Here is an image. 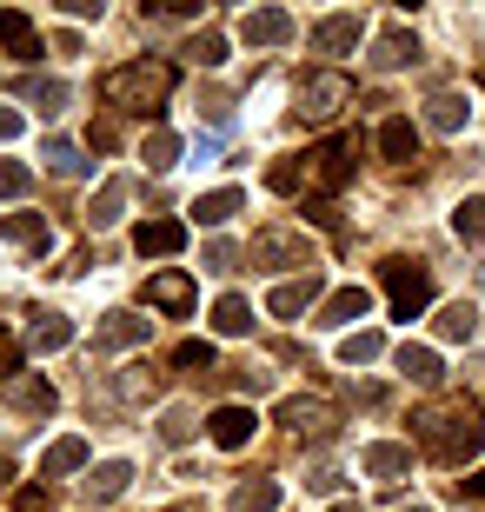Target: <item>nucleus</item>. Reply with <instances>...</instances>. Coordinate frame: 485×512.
I'll list each match as a JSON object with an SVG mask.
<instances>
[{
    "label": "nucleus",
    "instance_id": "nucleus-8",
    "mask_svg": "<svg viewBox=\"0 0 485 512\" xmlns=\"http://www.w3.org/2000/svg\"><path fill=\"white\" fill-rule=\"evenodd\" d=\"M180 247H187V220H140L133 227V253L140 260H173Z\"/></svg>",
    "mask_w": 485,
    "mask_h": 512
},
{
    "label": "nucleus",
    "instance_id": "nucleus-34",
    "mask_svg": "<svg viewBox=\"0 0 485 512\" xmlns=\"http://www.w3.org/2000/svg\"><path fill=\"white\" fill-rule=\"evenodd\" d=\"M193 433H200V419H193L187 406H167V413H160V439H167V446H187Z\"/></svg>",
    "mask_w": 485,
    "mask_h": 512
},
{
    "label": "nucleus",
    "instance_id": "nucleus-1",
    "mask_svg": "<svg viewBox=\"0 0 485 512\" xmlns=\"http://www.w3.org/2000/svg\"><path fill=\"white\" fill-rule=\"evenodd\" d=\"M412 439H419L432 459H446V466H466V459L485 446V413H479V399H466V393L426 399V406L412 413Z\"/></svg>",
    "mask_w": 485,
    "mask_h": 512
},
{
    "label": "nucleus",
    "instance_id": "nucleus-32",
    "mask_svg": "<svg viewBox=\"0 0 485 512\" xmlns=\"http://www.w3.org/2000/svg\"><path fill=\"white\" fill-rule=\"evenodd\" d=\"M140 160H147V173H167L173 160H180V140H173L167 127H153L147 140H140Z\"/></svg>",
    "mask_w": 485,
    "mask_h": 512
},
{
    "label": "nucleus",
    "instance_id": "nucleus-36",
    "mask_svg": "<svg viewBox=\"0 0 485 512\" xmlns=\"http://www.w3.org/2000/svg\"><path fill=\"white\" fill-rule=\"evenodd\" d=\"M27 187H34V167L27 160H0V200H20Z\"/></svg>",
    "mask_w": 485,
    "mask_h": 512
},
{
    "label": "nucleus",
    "instance_id": "nucleus-29",
    "mask_svg": "<svg viewBox=\"0 0 485 512\" xmlns=\"http://www.w3.org/2000/svg\"><path fill=\"white\" fill-rule=\"evenodd\" d=\"M233 512H280V486H273V479H246V486H233Z\"/></svg>",
    "mask_w": 485,
    "mask_h": 512
},
{
    "label": "nucleus",
    "instance_id": "nucleus-24",
    "mask_svg": "<svg viewBox=\"0 0 485 512\" xmlns=\"http://www.w3.org/2000/svg\"><path fill=\"white\" fill-rule=\"evenodd\" d=\"M87 439H54V446H47V453H40V479H60V473H80V466H87Z\"/></svg>",
    "mask_w": 485,
    "mask_h": 512
},
{
    "label": "nucleus",
    "instance_id": "nucleus-26",
    "mask_svg": "<svg viewBox=\"0 0 485 512\" xmlns=\"http://www.w3.org/2000/svg\"><path fill=\"white\" fill-rule=\"evenodd\" d=\"M466 120H472L466 94H432V100H426V127H432V133H459Z\"/></svg>",
    "mask_w": 485,
    "mask_h": 512
},
{
    "label": "nucleus",
    "instance_id": "nucleus-19",
    "mask_svg": "<svg viewBox=\"0 0 485 512\" xmlns=\"http://www.w3.org/2000/svg\"><path fill=\"white\" fill-rule=\"evenodd\" d=\"M0 47L14 60H40V34H34V20L20 14V7H0Z\"/></svg>",
    "mask_w": 485,
    "mask_h": 512
},
{
    "label": "nucleus",
    "instance_id": "nucleus-31",
    "mask_svg": "<svg viewBox=\"0 0 485 512\" xmlns=\"http://www.w3.org/2000/svg\"><path fill=\"white\" fill-rule=\"evenodd\" d=\"M379 353H386V340H379V333H366V326L339 340V366H373Z\"/></svg>",
    "mask_w": 485,
    "mask_h": 512
},
{
    "label": "nucleus",
    "instance_id": "nucleus-15",
    "mask_svg": "<svg viewBox=\"0 0 485 512\" xmlns=\"http://www.w3.org/2000/svg\"><path fill=\"white\" fill-rule=\"evenodd\" d=\"M353 47H359V14H326V20H319V27H313V54H353Z\"/></svg>",
    "mask_w": 485,
    "mask_h": 512
},
{
    "label": "nucleus",
    "instance_id": "nucleus-21",
    "mask_svg": "<svg viewBox=\"0 0 485 512\" xmlns=\"http://www.w3.org/2000/svg\"><path fill=\"white\" fill-rule=\"evenodd\" d=\"M127 200H133V180H107V187L94 193V207H87V227H94V233L120 227V213H127Z\"/></svg>",
    "mask_w": 485,
    "mask_h": 512
},
{
    "label": "nucleus",
    "instance_id": "nucleus-6",
    "mask_svg": "<svg viewBox=\"0 0 485 512\" xmlns=\"http://www.w3.org/2000/svg\"><path fill=\"white\" fill-rule=\"evenodd\" d=\"M339 107H353V80L346 74H313L299 87V114L306 120H333Z\"/></svg>",
    "mask_w": 485,
    "mask_h": 512
},
{
    "label": "nucleus",
    "instance_id": "nucleus-35",
    "mask_svg": "<svg viewBox=\"0 0 485 512\" xmlns=\"http://www.w3.org/2000/svg\"><path fill=\"white\" fill-rule=\"evenodd\" d=\"M173 366H180V373H213V346L206 340H180L173 346Z\"/></svg>",
    "mask_w": 485,
    "mask_h": 512
},
{
    "label": "nucleus",
    "instance_id": "nucleus-30",
    "mask_svg": "<svg viewBox=\"0 0 485 512\" xmlns=\"http://www.w3.org/2000/svg\"><path fill=\"white\" fill-rule=\"evenodd\" d=\"M213 326H220L226 340H240V333H253V306H246L240 293H226V300L213 306Z\"/></svg>",
    "mask_w": 485,
    "mask_h": 512
},
{
    "label": "nucleus",
    "instance_id": "nucleus-37",
    "mask_svg": "<svg viewBox=\"0 0 485 512\" xmlns=\"http://www.w3.org/2000/svg\"><path fill=\"white\" fill-rule=\"evenodd\" d=\"M14 399H20V413H54V386L47 380H20Z\"/></svg>",
    "mask_w": 485,
    "mask_h": 512
},
{
    "label": "nucleus",
    "instance_id": "nucleus-3",
    "mask_svg": "<svg viewBox=\"0 0 485 512\" xmlns=\"http://www.w3.org/2000/svg\"><path fill=\"white\" fill-rule=\"evenodd\" d=\"M379 286H386V300H392V320H419L432 306V273L419 260H386L379 266Z\"/></svg>",
    "mask_w": 485,
    "mask_h": 512
},
{
    "label": "nucleus",
    "instance_id": "nucleus-25",
    "mask_svg": "<svg viewBox=\"0 0 485 512\" xmlns=\"http://www.w3.org/2000/svg\"><path fill=\"white\" fill-rule=\"evenodd\" d=\"M67 340H74V320H67V313H40V320L27 326V353H60Z\"/></svg>",
    "mask_w": 485,
    "mask_h": 512
},
{
    "label": "nucleus",
    "instance_id": "nucleus-11",
    "mask_svg": "<svg viewBox=\"0 0 485 512\" xmlns=\"http://www.w3.org/2000/svg\"><path fill=\"white\" fill-rule=\"evenodd\" d=\"M366 313H373V293H366V286H339V293L319 300L313 326H353V320H366Z\"/></svg>",
    "mask_w": 485,
    "mask_h": 512
},
{
    "label": "nucleus",
    "instance_id": "nucleus-16",
    "mask_svg": "<svg viewBox=\"0 0 485 512\" xmlns=\"http://www.w3.org/2000/svg\"><path fill=\"white\" fill-rule=\"evenodd\" d=\"M419 60V34H406V27H386V34L373 40V67L379 74H399V67H412Z\"/></svg>",
    "mask_w": 485,
    "mask_h": 512
},
{
    "label": "nucleus",
    "instance_id": "nucleus-28",
    "mask_svg": "<svg viewBox=\"0 0 485 512\" xmlns=\"http://www.w3.org/2000/svg\"><path fill=\"white\" fill-rule=\"evenodd\" d=\"M127 479H133L127 459H107V466L87 473V499H120V493H127Z\"/></svg>",
    "mask_w": 485,
    "mask_h": 512
},
{
    "label": "nucleus",
    "instance_id": "nucleus-18",
    "mask_svg": "<svg viewBox=\"0 0 485 512\" xmlns=\"http://www.w3.org/2000/svg\"><path fill=\"white\" fill-rule=\"evenodd\" d=\"M0 240H14V247H27V253H54V227H47L40 213H7V220H0Z\"/></svg>",
    "mask_w": 485,
    "mask_h": 512
},
{
    "label": "nucleus",
    "instance_id": "nucleus-46",
    "mask_svg": "<svg viewBox=\"0 0 485 512\" xmlns=\"http://www.w3.org/2000/svg\"><path fill=\"white\" fill-rule=\"evenodd\" d=\"M466 493H472V499H485V466H479V473L466 479Z\"/></svg>",
    "mask_w": 485,
    "mask_h": 512
},
{
    "label": "nucleus",
    "instance_id": "nucleus-42",
    "mask_svg": "<svg viewBox=\"0 0 485 512\" xmlns=\"http://www.w3.org/2000/svg\"><path fill=\"white\" fill-rule=\"evenodd\" d=\"M20 133H27V114H20V107H0V147L20 140Z\"/></svg>",
    "mask_w": 485,
    "mask_h": 512
},
{
    "label": "nucleus",
    "instance_id": "nucleus-40",
    "mask_svg": "<svg viewBox=\"0 0 485 512\" xmlns=\"http://www.w3.org/2000/svg\"><path fill=\"white\" fill-rule=\"evenodd\" d=\"M40 160H47V167H60V173H80V153L67 147V140H47V147H40Z\"/></svg>",
    "mask_w": 485,
    "mask_h": 512
},
{
    "label": "nucleus",
    "instance_id": "nucleus-14",
    "mask_svg": "<svg viewBox=\"0 0 485 512\" xmlns=\"http://www.w3.org/2000/svg\"><path fill=\"white\" fill-rule=\"evenodd\" d=\"M313 300H319V273H306V280L273 286V293H266V313H273V320H299Z\"/></svg>",
    "mask_w": 485,
    "mask_h": 512
},
{
    "label": "nucleus",
    "instance_id": "nucleus-23",
    "mask_svg": "<svg viewBox=\"0 0 485 512\" xmlns=\"http://www.w3.org/2000/svg\"><path fill=\"white\" fill-rule=\"evenodd\" d=\"M240 207H246L240 187H213V193H200V200H193V220H200V227H226Z\"/></svg>",
    "mask_w": 485,
    "mask_h": 512
},
{
    "label": "nucleus",
    "instance_id": "nucleus-38",
    "mask_svg": "<svg viewBox=\"0 0 485 512\" xmlns=\"http://www.w3.org/2000/svg\"><path fill=\"white\" fill-rule=\"evenodd\" d=\"M27 100H34L40 114H60V107H67V87H60V80H34V87H27Z\"/></svg>",
    "mask_w": 485,
    "mask_h": 512
},
{
    "label": "nucleus",
    "instance_id": "nucleus-9",
    "mask_svg": "<svg viewBox=\"0 0 485 512\" xmlns=\"http://www.w3.org/2000/svg\"><path fill=\"white\" fill-rule=\"evenodd\" d=\"M240 40L246 47H286L293 40V14L286 7H253V14H240Z\"/></svg>",
    "mask_w": 485,
    "mask_h": 512
},
{
    "label": "nucleus",
    "instance_id": "nucleus-44",
    "mask_svg": "<svg viewBox=\"0 0 485 512\" xmlns=\"http://www.w3.org/2000/svg\"><path fill=\"white\" fill-rule=\"evenodd\" d=\"M140 393H153V373H147V366H133V373H127V399H140Z\"/></svg>",
    "mask_w": 485,
    "mask_h": 512
},
{
    "label": "nucleus",
    "instance_id": "nucleus-17",
    "mask_svg": "<svg viewBox=\"0 0 485 512\" xmlns=\"http://www.w3.org/2000/svg\"><path fill=\"white\" fill-rule=\"evenodd\" d=\"M359 473H366V479H406L412 473V446L379 439V446H366V453H359Z\"/></svg>",
    "mask_w": 485,
    "mask_h": 512
},
{
    "label": "nucleus",
    "instance_id": "nucleus-47",
    "mask_svg": "<svg viewBox=\"0 0 485 512\" xmlns=\"http://www.w3.org/2000/svg\"><path fill=\"white\" fill-rule=\"evenodd\" d=\"M326 512H366V506H359V499H339V506H326Z\"/></svg>",
    "mask_w": 485,
    "mask_h": 512
},
{
    "label": "nucleus",
    "instance_id": "nucleus-12",
    "mask_svg": "<svg viewBox=\"0 0 485 512\" xmlns=\"http://www.w3.org/2000/svg\"><path fill=\"white\" fill-rule=\"evenodd\" d=\"M280 426H293V433H333V399L319 393H299L280 406Z\"/></svg>",
    "mask_w": 485,
    "mask_h": 512
},
{
    "label": "nucleus",
    "instance_id": "nucleus-43",
    "mask_svg": "<svg viewBox=\"0 0 485 512\" xmlns=\"http://www.w3.org/2000/svg\"><path fill=\"white\" fill-rule=\"evenodd\" d=\"M200 260H206V266H213V273H233V247H226V240H213V247H206V253H200Z\"/></svg>",
    "mask_w": 485,
    "mask_h": 512
},
{
    "label": "nucleus",
    "instance_id": "nucleus-5",
    "mask_svg": "<svg viewBox=\"0 0 485 512\" xmlns=\"http://www.w3.org/2000/svg\"><path fill=\"white\" fill-rule=\"evenodd\" d=\"M253 433H260V413H253V406H213V413H206V439H213L220 453L253 446Z\"/></svg>",
    "mask_w": 485,
    "mask_h": 512
},
{
    "label": "nucleus",
    "instance_id": "nucleus-33",
    "mask_svg": "<svg viewBox=\"0 0 485 512\" xmlns=\"http://www.w3.org/2000/svg\"><path fill=\"white\" fill-rule=\"evenodd\" d=\"M452 233L459 240H485V193H472V200L452 207Z\"/></svg>",
    "mask_w": 485,
    "mask_h": 512
},
{
    "label": "nucleus",
    "instance_id": "nucleus-10",
    "mask_svg": "<svg viewBox=\"0 0 485 512\" xmlns=\"http://www.w3.org/2000/svg\"><path fill=\"white\" fill-rule=\"evenodd\" d=\"M147 326L140 313H107V320L94 326V353H127V346H147Z\"/></svg>",
    "mask_w": 485,
    "mask_h": 512
},
{
    "label": "nucleus",
    "instance_id": "nucleus-7",
    "mask_svg": "<svg viewBox=\"0 0 485 512\" xmlns=\"http://www.w3.org/2000/svg\"><path fill=\"white\" fill-rule=\"evenodd\" d=\"M253 266H306V273H313V247H306V233L273 227V233L253 240Z\"/></svg>",
    "mask_w": 485,
    "mask_h": 512
},
{
    "label": "nucleus",
    "instance_id": "nucleus-20",
    "mask_svg": "<svg viewBox=\"0 0 485 512\" xmlns=\"http://www.w3.org/2000/svg\"><path fill=\"white\" fill-rule=\"evenodd\" d=\"M379 153H386L392 167H412V160H419V127H412L406 114H392L386 127H379Z\"/></svg>",
    "mask_w": 485,
    "mask_h": 512
},
{
    "label": "nucleus",
    "instance_id": "nucleus-49",
    "mask_svg": "<svg viewBox=\"0 0 485 512\" xmlns=\"http://www.w3.org/2000/svg\"><path fill=\"white\" fill-rule=\"evenodd\" d=\"M399 512H432V506H399Z\"/></svg>",
    "mask_w": 485,
    "mask_h": 512
},
{
    "label": "nucleus",
    "instance_id": "nucleus-4",
    "mask_svg": "<svg viewBox=\"0 0 485 512\" xmlns=\"http://www.w3.org/2000/svg\"><path fill=\"white\" fill-rule=\"evenodd\" d=\"M353 153H359V140H346V133H339V140H319L313 153H299V160H306V187L313 193H339L346 187V180H353Z\"/></svg>",
    "mask_w": 485,
    "mask_h": 512
},
{
    "label": "nucleus",
    "instance_id": "nucleus-13",
    "mask_svg": "<svg viewBox=\"0 0 485 512\" xmlns=\"http://www.w3.org/2000/svg\"><path fill=\"white\" fill-rule=\"evenodd\" d=\"M147 306H160V313H193V280L180 273V266L153 273L147 280Z\"/></svg>",
    "mask_w": 485,
    "mask_h": 512
},
{
    "label": "nucleus",
    "instance_id": "nucleus-2",
    "mask_svg": "<svg viewBox=\"0 0 485 512\" xmlns=\"http://www.w3.org/2000/svg\"><path fill=\"white\" fill-rule=\"evenodd\" d=\"M173 80H180L173 60H127V67H113V74L100 80V100H107L113 114L160 120V114H167V100H173Z\"/></svg>",
    "mask_w": 485,
    "mask_h": 512
},
{
    "label": "nucleus",
    "instance_id": "nucleus-45",
    "mask_svg": "<svg viewBox=\"0 0 485 512\" xmlns=\"http://www.w3.org/2000/svg\"><path fill=\"white\" fill-rule=\"evenodd\" d=\"M14 512H47V493H34V486H27V493H20V506Z\"/></svg>",
    "mask_w": 485,
    "mask_h": 512
},
{
    "label": "nucleus",
    "instance_id": "nucleus-22",
    "mask_svg": "<svg viewBox=\"0 0 485 512\" xmlns=\"http://www.w3.org/2000/svg\"><path fill=\"white\" fill-rule=\"evenodd\" d=\"M392 360H399V373H406L412 386H439V380H446V360H439L432 346H412V340H406Z\"/></svg>",
    "mask_w": 485,
    "mask_h": 512
},
{
    "label": "nucleus",
    "instance_id": "nucleus-39",
    "mask_svg": "<svg viewBox=\"0 0 485 512\" xmlns=\"http://www.w3.org/2000/svg\"><path fill=\"white\" fill-rule=\"evenodd\" d=\"M266 187H273V193H299V187H306V173H299V160H280V167L266 173Z\"/></svg>",
    "mask_w": 485,
    "mask_h": 512
},
{
    "label": "nucleus",
    "instance_id": "nucleus-27",
    "mask_svg": "<svg viewBox=\"0 0 485 512\" xmlns=\"http://www.w3.org/2000/svg\"><path fill=\"white\" fill-rule=\"evenodd\" d=\"M432 326H439V340H446V346H459V340L479 333V313H472L466 300H452V306H439V320H432Z\"/></svg>",
    "mask_w": 485,
    "mask_h": 512
},
{
    "label": "nucleus",
    "instance_id": "nucleus-48",
    "mask_svg": "<svg viewBox=\"0 0 485 512\" xmlns=\"http://www.w3.org/2000/svg\"><path fill=\"white\" fill-rule=\"evenodd\" d=\"M0 366H14V346H7V333H0Z\"/></svg>",
    "mask_w": 485,
    "mask_h": 512
},
{
    "label": "nucleus",
    "instance_id": "nucleus-41",
    "mask_svg": "<svg viewBox=\"0 0 485 512\" xmlns=\"http://www.w3.org/2000/svg\"><path fill=\"white\" fill-rule=\"evenodd\" d=\"M187 54L200 60V67H220V60H226V40H220V34H200V40L187 47Z\"/></svg>",
    "mask_w": 485,
    "mask_h": 512
}]
</instances>
